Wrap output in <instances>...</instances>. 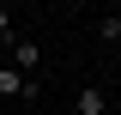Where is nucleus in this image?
Returning a JSON list of instances; mask_svg holds the SVG:
<instances>
[{"label":"nucleus","instance_id":"nucleus-1","mask_svg":"<svg viewBox=\"0 0 121 115\" xmlns=\"http://www.w3.org/2000/svg\"><path fill=\"white\" fill-rule=\"evenodd\" d=\"M6 55H12V67L24 73V79H36V67H43V49H36V36H12V49H6Z\"/></svg>","mask_w":121,"mask_h":115},{"label":"nucleus","instance_id":"nucleus-2","mask_svg":"<svg viewBox=\"0 0 121 115\" xmlns=\"http://www.w3.org/2000/svg\"><path fill=\"white\" fill-rule=\"evenodd\" d=\"M36 91H43V85H36V79H24L12 61L0 67V97H36Z\"/></svg>","mask_w":121,"mask_h":115},{"label":"nucleus","instance_id":"nucleus-3","mask_svg":"<svg viewBox=\"0 0 121 115\" xmlns=\"http://www.w3.org/2000/svg\"><path fill=\"white\" fill-rule=\"evenodd\" d=\"M79 115H109V97H103V85H79Z\"/></svg>","mask_w":121,"mask_h":115},{"label":"nucleus","instance_id":"nucleus-4","mask_svg":"<svg viewBox=\"0 0 121 115\" xmlns=\"http://www.w3.org/2000/svg\"><path fill=\"white\" fill-rule=\"evenodd\" d=\"M97 36L115 43V36H121V12H103V18H97Z\"/></svg>","mask_w":121,"mask_h":115},{"label":"nucleus","instance_id":"nucleus-5","mask_svg":"<svg viewBox=\"0 0 121 115\" xmlns=\"http://www.w3.org/2000/svg\"><path fill=\"white\" fill-rule=\"evenodd\" d=\"M0 49H12V12L0 6Z\"/></svg>","mask_w":121,"mask_h":115}]
</instances>
